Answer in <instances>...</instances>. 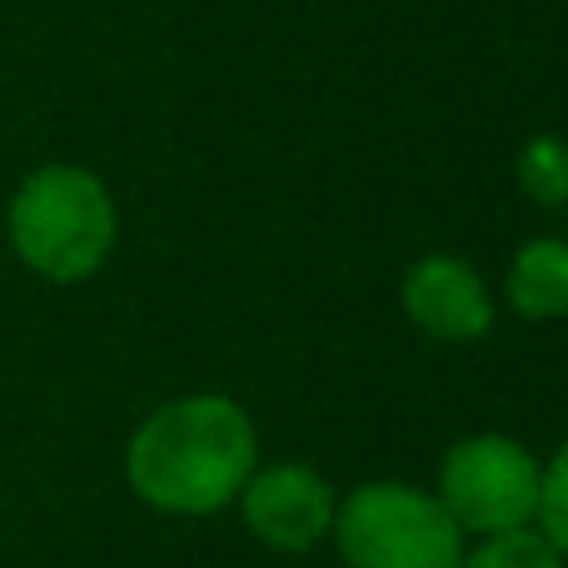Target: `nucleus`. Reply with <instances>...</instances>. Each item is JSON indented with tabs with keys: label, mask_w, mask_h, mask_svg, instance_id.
I'll return each instance as SVG.
<instances>
[{
	"label": "nucleus",
	"mask_w": 568,
	"mask_h": 568,
	"mask_svg": "<svg viewBox=\"0 0 568 568\" xmlns=\"http://www.w3.org/2000/svg\"><path fill=\"white\" fill-rule=\"evenodd\" d=\"M260 469V429L230 394H180L140 419L125 444V484L140 504L175 519L235 509Z\"/></svg>",
	"instance_id": "1"
},
{
	"label": "nucleus",
	"mask_w": 568,
	"mask_h": 568,
	"mask_svg": "<svg viewBox=\"0 0 568 568\" xmlns=\"http://www.w3.org/2000/svg\"><path fill=\"white\" fill-rule=\"evenodd\" d=\"M10 245L20 265L50 284H85L100 275L120 235L110 185L85 165H40L10 195Z\"/></svg>",
	"instance_id": "2"
},
{
	"label": "nucleus",
	"mask_w": 568,
	"mask_h": 568,
	"mask_svg": "<svg viewBox=\"0 0 568 568\" xmlns=\"http://www.w3.org/2000/svg\"><path fill=\"white\" fill-rule=\"evenodd\" d=\"M539 479L544 459L519 444L514 434H469L449 444L439 464V494L444 514L459 524L464 539H494V534L529 529L539 514Z\"/></svg>",
	"instance_id": "4"
},
{
	"label": "nucleus",
	"mask_w": 568,
	"mask_h": 568,
	"mask_svg": "<svg viewBox=\"0 0 568 568\" xmlns=\"http://www.w3.org/2000/svg\"><path fill=\"white\" fill-rule=\"evenodd\" d=\"M519 190L544 210L568 205V140L534 135L519 150Z\"/></svg>",
	"instance_id": "8"
},
{
	"label": "nucleus",
	"mask_w": 568,
	"mask_h": 568,
	"mask_svg": "<svg viewBox=\"0 0 568 568\" xmlns=\"http://www.w3.org/2000/svg\"><path fill=\"white\" fill-rule=\"evenodd\" d=\"M504 294H509L514 314L529 324L568 320V240L544 235L514 250Z\"/></svg>",
	"instance_id": "7"
},
{
	"label": "nucleus",
	"mask_w": 568,
	"mask_h": 568,
	"mask_svg": "<svg viewBox=\"0 0 568 568\" xmlns=\"http://www.w3.org/2000/svg\"><path fill=\"white\" fill-rule=\"evenodd\" d=\"M329 544L344 568H459L469 549L439 494L409 479H369L339 494Z\"/></svg>",
	"instance_id": "3"
},
{
	"label": "nucleus",
	"mask_w": 568,
	"mask_h": 568,
	"mask_svg": "<svg viewBox=\"0 0 568 568\" xmlns=\"http://www.w3.org/2000/svg\"><path fill=\"white\" fill-rule=\"evenodd\" d=\"M534 529L554 544L568 559V439L544 459V479H539V514Z\"/></svg>",
	"instance_id": "10"
},
{
	"label": "nucleus",
	"mask_w": 568,
	"mask_h": 568,
	"mask_svg": "<svg viewBox=\"0 0 568 568\" xmlns=\"http://www.w3.org/2000/svg\"><path fill=\"white\" fill-rule=\"evenodd\" d=\"M399 304L414 329L439 344H474L494 329V294L459 255H424L404 270Z\"/></svg>",
	"instance_id": "6"
},
{
	"label": "nucleus",
	"mask_w": 568,
	"mask_h": 568,
	"mask_svg": "<svg viewBox=\"0 0 568 568\" xmlns=\"http://www.w3.org/2000/svg\"><path fill=\"white\" fill-rule=\"evenodd\" d=\"M245 529L275 554H310L329 544L334 514H339V489L320 469L300 459H275L250 474V484L235 499Z\"/></svg>",
	"instance_id": "5"
},
{
	"label": "nucleus",
	"mask_w": 568,
	"mask_h": 568,
	"mask_svg": "<svg viewBox=\"0 0 568 568\" xmlns=\"http://www.w3.org/2000/svg\"><path fill=\"white\" fill-rule=\"evenodd\" d=\"M459 568H568V559L529 524V529H514V534L474 539L469 549H464Z\"/></svg>",
	"instance_id": "9"
}]
</instances>
